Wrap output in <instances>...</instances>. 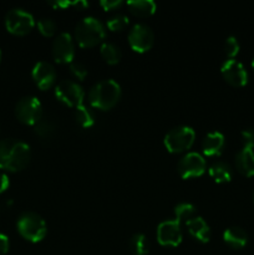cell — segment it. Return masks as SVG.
I'll use <instances>...</instances> for the list:
<instances>
[{
	"label": "cell",
	"instance_id": "cell-11",
	"mask_svg": "<svg viewBox=\"0 0 254 255\" xmlns=\"http://www.w3.org/2000/svg\"><path fill=\"white\" fill-rule=\"evenodd\" d=\"M157 241L163 247H178L182 242L181 223L176 219L159 223L157 228Z\"/></svg>",
	"mask_w": 254,
	"mask_h": 255
},
{
	"label": "cell",
	"instance_id": "cell-26",
	"mask_svg": "<svg viewBox=\"0 0 254 255\" xmlns=\"http://www.w3.org/2000/svg\"><path fill=\"white\" fill-rule=\"evenodd\" d=\"M128 25V17L125 15H116L107 21V27L111 31H121Z\"/></svg>",
	"mask_w": 254,
	"mask_h": 255
},
{
	"label": "cell",
	"instance_id": "cell-16",
	"mask_svg": "<svg viewBox=\"0 0 254 255\" xmlns=\"http://www.w3.org/2000/svg\"><path fill=\"white\" fill-rule=\"evenodd\" d=\"M186 226L188 228L189 234L194 239H197V241L202 242V243H207L211 239V229H209V226L201 217H194L191 221L187 222Z\"/></svg>",
	"mask_w": 254,
	"mask_h": 255
},
{
	"label": "cell",
	"instance_id": "cell-5",
	"mask_svg": "<svg viewBox=\"0 0 254 255\" xmlns=\"http://www.w3.org/2000/svg\"><path fill=\"white\" fill-rule=\"evenodd\" d=\"M194 138H196V133L191 127L179 126L171 129L164 136L163 143L167 151L171 153H182L193 146Z\"/></svg>",
	"mask_w": 254,
	"mask_h": 255
},
{
	"label": "cell",
	"instance_id": "cell-13",
	"mask_svg": "<svg viewBox=\"0 0 254 255\" xmlns=\"http://www.w3.org/2000/svg\"><path fill=\"white\" fill-rule=\"evenodd\" d=\"M74 55L75 46L71 35L67 32H61L52 44V56H54L55 61L60 62V64L72 62Z\"/></svg>",
	"mask_w": 254,
	"mask_h": 255
},
{
	"label": "cell",
	"instance_id": "cell-9",
	"mask_svg": "<svg viewBox=\"0 0 254 255\" xmlns=\"http://www.w3.org/2000/svg\"><path fill=\"white\" fill-rule=\"evenodd\" d=\"M177 169L182 178H196V177H201L206 171V161L199 153L191 152L179 159Z\"/></svg>",
	"mask_w": 254,
	"mask_h": 255
},
{
	"label": "cell",
	"instance_id": "cell-23",
	"mask_svg": "<svg viewBox=\"0 0 254 255\" xmlns=\"http://www.w3.org/2000/svg\"><path fill=\"white\" fill-rule=\"evenodd\" d=\"M75 119H76V122L79 124V126L82 127V128H90V127L94 126L95 124L94 115L90 111V109H87L84 105L76 107Z\"/></svg>",
	"mask_w": 254,
	"mask_h": 255
},
{
	"label": "cell",
	"instance_id": "cell-17",
	"mask_svg": "<svg viewBox=\"0 0 254 255\" xmlns=\"http://www.w3.org/2000/svg\"><path fill=\"white\" fill-rule=\"evenodd\" d=\"M236 166L239 173L246 177L254 176V151L252 148H243L237 153Z\"/></svg>",
	"mask_w": 254,
	"mask_h": 255
},
{
	"label": "cell",
	"instance_id": "cell-33",
	"mask_svg": "<svg viewBox=\"0 0 254 255\" xmlns=\"http://www.w3.org/2000/svg\"><path fill=\"white\" fill-rule=\"evenodd\" d=\"M7 187H9V178L6 174L0 173V193L6 191Z\"/></svg>",
	"mask_w": 254,
	"mask_h": 255
},
{
	"label": "cell",
	"instance_id": "cell-35",
	"mask_svg": "<svg viewBox=\"0 0 254 255\" xmlns=\"http://www.w3.org/2000/svg\"><path fill=\"white\" fill-rule=\"evenodd\" d=\"M252 67H253V69H254V59H253V61H252Z\"/></svg>",
	"mask_w": 254,
	"mask_h": 255
},
{
	"label": "cell",
	"instance_id": "cell-20",
	"mask_svg": "<svg viewBox=\"0 0 254 255\" xmlns=\"http://www.w3.org/2000/svg\"><path fill=\"white\" fill-rule=\"evenodd\" d=\"M209 176L217 183H226L232 179V169L229 164L224 162H216L209 167Z\"/></svg>",
	"mask_w": 254,
	"mask_h": 255
},
{
	"label": "cell",
	"instance_id": "cell-25",
	"mask_svg": "<svg viewBox=\"0 0 254 255\" xmlns=\"http://www.w3.org/2000/svg\"><path fill=\"white\" fill-rule=\"evenodd\" d=\"M35 132L37 136L42 139H49L54 136L55 133V125L51 121L47 120H40L36 125H35Z\"/></svg>",
	"mask_w": 254,
	"mask_h": 255
},
{
	"label": "cell",
	"instance_id": "cell-32",
	"mask_svg": "<svg viewBox=\"0 0 254 255\" xmlns=\"http://www.w3.org/2000/svg\"><path fill=\"white\" fill-rule=\"evenodd\" d=\"M9 251V238L5 234L0 233V255H4Z\"/></svg>",
	"mask_w": 254,
	"mask_h": 255
},
{
	"label": "cell",
	"instance_id": "cell-1",
	"mask_svg": "<svg viewBox=\"0 0 254 255\" xmlns=\"http://www.w3.org/2000/svg\"><path fill=\"white\" fill-rule=\"evenodd\" d=\"M31 158L30 147L16 139L0 141V168L10 172L24 169Z\"/></svg>",
	"mask_w": 254,
	"mask_h": 255
},
{
	"label": "cell",
	"instance_id": "cell-4",
	"mask_svg": "<svg viewBox=\"0 0 254 255\" xmlns=\"http://www.w3.org/2000/svg\"><path fill=\"white\" fill-rule=\"evenodd\" d=\"M17 231L26 241L37 243L42 241L47 233L46 223L39 214L34 212H25L17 219Z\"/></svg>",
	"mask_w": 254,
	"mask_h": 255
},
{
	"label": "cell",
	"instance_id": "cell-37",
	"mask_svg": "<svg viewBox=\"0 0 254 255\" xmlns=\"http://www.w3.org/2000/svg\"><path fill=\"white\" fill-rule=\"evenodd\" d=\"M0 56H1V51H0Z\"/></svg>",
	"mask_w": 254,
	"mask_h": 255
},
{
	"label": "cell",
	"instance_id": "cell-12",
	"mask_svg": "<svg viewBox=\"0 0 254 255\" xmlns=\"http://www.w3.org/2000/svg\"><path fill=\"white\" fill-rule=\"evenodd\" d=\"M222 76L232 86L242 87L248 82V72L236 59H229L222 65Z\"/></svg>",
	"mask_w": 254,
	"mask_h": 255
},
{
	"label": "cell",
	"instance_id": "cell-34",
	"mask_svg": "<svg viewBox=\"0 0 254 255\" xmlns=\"http://www.w3.org/2000/svg\"><path fill=\"white\" fill-rule=\"evenodd\" d=\"M71 5H72V6L77 7V9H84V7L89 6V4H87L86 1H82V0H79V1L71 2Z\"/></svg>",
	"mask_w": 254,
	"mask_h": 255
},
{
	"label": "cell",
	"instance_id": "cell-36",
	"mask_svg": "<svg viewBox=\"0 0 254 255\" xmlns=\"http://www.w3.org/2000/svg\"><path fill=\"white\" fill-rule=\"evenodd\" d=\"M253 202H254V192H253Z\"/></svg>",
	"mask_w": 254,
	"mask_h": 255
},
{
	"label": "cell",
	"instance_id": "cell-2",
	"mask_svg": "<svg viewBox=\"0 0 254 255\" xmlns=\"http://www.w3.org/2000/svg\"><path fill=\"white\" fill-rule=\"evenodd\" d=\"M121 97V87L114 80H104L91 87L89 101L92 107L102 111L111 110Z\"/></svg>",
	"mask_w": 254,
	"mask_h": 255
},
{
	"label": "cell",
	"instance_id": "cell-19",
	"mask_svg": "<svg viewBox=\"0 0 254 255\" xmlns=\"http://www.w3.org/2000/svg\"><path fill=\"white\" fill-rule=\"evenodd\" d=\"M129 11L138 17H148L156 11V2L152 0H133L127 2Z\"/></svg>",
	"mask_w": 254,
	"mask_h": 255
},
{
	"label": "cell",
	"instance_id": "cell-10",
	"mask_svg": "<svg viewBox=\"0 0 254 255\" xmlns=\"http://www.w3.org/2000/svg\"><path fill=\"white\" fill-rule=\"evenodd\" d=\"M154 35L151 27L143 24L134 25L128 32V44L136 52H146L153 46Z\"/></svg>",
	"mask_w": 254,
	"mask_h": 255
},
{
	"label": "cell",
	"instance_id": "cell-29",
	"mask_svg": "<svg viewBox=\"0 0 254 255\" xmlns=\"http://www.w3.org/2000/svg\"><path fill=\"white\" fill-rule=\"evenodd\" d=\"M70 70H71V74L79 80H84L87 75L86 67H85L81 62H71V64H70Z\"/></svg>",
	"mask_w": 254,
	"mask_h": 255
},
{
	"label": "cell",
	"instance_id": "cell-31",
	"mask_svg": "<svg viewBox=\"0 0 254 255\" xmlns=\"http://www.w3.org/2000/svg\"><path fill=\"white\" fill-rule=\"evenodd\" d=\"M101 6L104 7V10L106 11H110V10H115L117 7H120L122 5L121 0H102L101 2Z\"/></svg>",
	"mask_w": 254,
	"mask_h": 255
},
{
	"label": "cell",
	"instance_id": "cell-7",
	"mask_svg": "<svg viewBox=\"0 0 254 255\" xmlns=\"http://www.w3.org/2000/svg\"><path fill=\"white\" fill-rule=\"evenodd\" d=\"M34 17L22 9H12L5 16V26L14 35H26L34 27Z\"/></svg>",
	"mask_w": 254,
	"mask_h": 255
},
{
	"label": "cell",
	"instance_id": "cell-8",
	"mask_svg": "<svg viewBox=\"0 0 254 255\" xmlns=\"http://www.w3.org/2000/svg\"><path fill=\"white\" fill-rule=\"evenodd\" d=\"M55 96L67 106L79 107L84 101L85 92L77 82L71 81V80H64L55 87Z\"/></svg>",
	"mask_w": 254,
	"mask_h": 255
},
{
	"label": "cell",
	"instance_id": "cell-14",
	"mask_svg": "<svg viewBox=\"0 0 254 255\" xmlns=\"http://www.w3.org/2000/svg\"><path fill=\"white\" fill-rule=\"evenodd\" d=\"M32 79L40 90H49L56 80V71L51 64L45 61L37 62L32 69Z\"/></svg>",
	"mask_w": 254,
	"mask_h": 255
},
{
	"label": "cell",
	"instance_id": "cell-18",
	"mask_svg": "<svg viewBox=\"0 0 254 255\" xmlns=\"http://www.w3.org/2000/svg\"><path fill=\"white\" fill-rule=\"evenodd\" d=\"M223 241L233 249H242L248 243V234L239 227H231L223 233Z\"/></svg>",
	"mask_w": 254,
	"mask_h": 255
},
{
	"label": "cell",
	"instance_id": "cell-27",
	"mask_svg": "<svg viewBox=\"0 0 254 255\" xmlns=\"http://www.w3.org/2000/svg\"><path fill=\"white\" fill-rule=\"evenodd\" d=\"M37 27H39V31L41 32L44 36H52V35L56 32V24H55L54 20L51 19H41L37 22Z\"/></svg>",
	"mask_w": 254,
	"mask_h": 255
},
{
	"label": "cell",
	"instance_id": "cell-22",
	"mask_svg": "<svg viewBox=\"0 0 254 255\" xmlns=\"http://www.w3.org/2000/svg\"><path fill=\"white\" fill-rule=\"evenodd\" d=\"M129 249L133 255H147L149 252L148 239L143 234H133L129 239Z\"/></svg>",
	"mask_w": 254,
	"mask_h": 255
},
{
	"label": "cell",
	"instance_id": "cell-6",
	"mask_svg": "<svg viewBox=\"0 0 254 255\" xmlns=\"http://www.w3.org/2000/svg\"><path fill=\"white\" fill-rule=\"evenodd\" d=\"M15 115L25 125L35 126L42 119L41 102L34 96H25L16 104Z\"/></svg>",
	"mask_w": 254,
	"mask_h": 255
},
{
	"label": "cell",
	"instance_id": "cell-28",
	"mask_svg": "<svg viewBox=\"0 0 254 255\" xmlns=\"http://www.w3.org/2000/svg\"><path fill=\"white\" fill-rule=\"evenodd\" d=\"M224 51L229 59H234L239 52V42L234 36H229L224 42Z\"/></svg>",
	"mask_w": 254,
	"mask_h": 255
},
{
	"label": "cell",
	"instance_id": "cell-15",
	"mask_svg": "<svg viewBox=\"0 0 254 255\" xmlns=\"http://www.w3.org/2000/svg\"><path fill=\"white\" fill-rule=\"evenodd\" d=\"M224 136L221 132H211L204 137L202 142V149L204 156L217 157L222 153L224 148Z\"/></svg>",
	"mask_w": 254,
	"mask_h": 255
},
{
	"label": "cell",
	"instance_id": "cell-3",
	"mask_svg": "<svg viewBox=\"0 0 254 255\" xmlns=\"http://www.w3.org/2000/svg\"><path fill=\"white\" fill-rule=\"evenodd\" d=\"M105 26L99 19L87 16L75 27V40L81 47H94L105 39Z\"/></svg>",
	"mask_w": 254,
	"mask_h": 255
},
{
	"label": "cell",
	"instance_id": "cell-30",
	"mask_svg": "<svg viewBox=\"0 0 254 255\" xmlns=\"http://www.w3.org/2000/svg\"><path fill=\"white\" fill-rule=\"evenodd\" d=\"M242 142L243 148H254V129L247 128L242 132Z\"/></svg>",
	"mask_w": 254,
	"mask_h": 255
},
{
	"label": "cell",
	"instance_id": "cell-24",
	"mask_svg": "<svg viewBox=\"0 0 254 255\" xmlns=\"http://www.w3.org/2000/svg\"><path fill=\"white\" fill-rule=\"evenodd\" d=\"M196 214V207L191 203H179L174 207V216H176V221L179 223L182 222H188L192 218H194Z\"/></svg>",
	"mask_w": 254,
	"mask_h": 255
},
{
	"label": "cell",
	"instance_id": "cell-21",
	"mask_svg": "<svg viewBox=\"0 0 254 255\" xmlns=\"http://www.w3.org/2000/svg\"><path fill=\"white\" fill-rule=\"evenodd\" d=\"M100 52H101L102 59H104L109 65L119 64L120 60H121L122 57L120 47H117L116 45L111 44V42H104V44L101 45Z\"/></svg>",
	"mask_w": 254,
	"mask_h": 255
}]
</instances>
